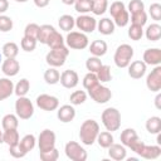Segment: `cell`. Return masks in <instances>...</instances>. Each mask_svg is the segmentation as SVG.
<instances>
[{"label": "cell", "instance_id": "obj_1", "mask_svg": "<svg viewBox=\"0 0 161 161\" xmlns=\"http://www.w3.org/2000/svg\"><path fill=\"white\" fill-rule=\"evenodd\" d=\"M99 133V125L94 119H86L79 128V138L80 142L86 146H91L96 142L97 136Z\"/></svg>", "mask_w": 161, "mask_h": 161}, {"label": "cell", "instance_id": "obj_2", "mask_svg": "<svg viewBox=\"0 0 161 161\" xmlns=\"http://www.w3.org/2000/svg\"><path fill=\"white\" fill-rule=\"evenodd\" d=\"M101 119H102V123H103V126L106 127V130L109 131V132L117 131V130L121 127V113H119V111H118L117 108H114V107H108V108H106V109L102 112Z\"/></svg>", "mask_w": 161, "mask_h": 161}, {"label": "cell", "instance_id": "obj_3", "mask_svg": "<svg viewBox=\"0 0 161 161\" xmlns=\"http://www.w3.org/2000/svg\"><path fill=\"white\" fill-rule=\"evenodd\" d=\"M109 13L113 18V23L114 25L117 26H126L130 21V15H128V11L125 6V4L122 1H114L109 6Z\"/></svg>", "mask_w": 161, "mask_h": 161}, {"label": "cell", "instance_id": "obj_4", "mask_svg": "<svg viewBox=\"0 0 161 161\" xmlns=\"http://www.w3.org/2000/svg\"><path fill=\"white\" fill-rule=\"evenodd\" d=\"M133 57V48L130 44H121L114 52V64L118 68H127Z\"/></svg>", "mask_w": 161, "mask_h": 161}, {"label": "cell", "instance_id": "obj_5", "mask_svg": "<svg viewBox=\"0 0 161 161\" xmlns=\"http://www.w3.org/2000/svg\"><path fill=\"white\" fill-rule=\"evenodd\" d=\"M68 55H69V49H68V47L63 45L59 48L50 49V52L45 55V62L50 67H54V68L62 67L65 63V59Z\"/></svg>", "mask_w": 161, "mask_h": 161}, {"label": "cell", "instance_id": "obj_6", "mask_svg": "<svg viewBox=\"0 0 161 161\" xmlns=\"http://www.w3.org/2000/svg\"><path fill=\"white\" fill-rule=\"evenodd\" d=\"M64 42H65L68 48L77 49V50L86 49L89 44L88 36L82 31H68Z\"/></svg>", "mask_w": 161, "mask_h": 161}, {"label": "cell", "instance_id": "obj_7", "mask_svg": "<svg viewBox=\"0 0 161 161\" xmlns=\"http://www.w3.org/2000/svg\"><path fill=\"white\" fill-rule=\"evenodd\" d=\"M15 113L20 119H29L34 114V104L25 96L18 97L15 102Z\"/></svg>", "mask_w": 161, "mask_h": 161}, {"label": "cell", "instance_id": "obj_8", "mask_svg": "<svg viewBox=\"0 0 161 161\" xmlns=\"http://www.w3.org/2000/svg\"><path fill=\"white\" fill-rule=\"evenodd\" d=\"M64 151H65L67 157L72 161H86L87 157H88L87 151L84 150V147H82L75 141H69L65 145Z\"/></svg>", "mask_w": 161, "mask_h": 161}, {"label": "cell", "instance_id": "obj_9", "mask_svg": "<svg viewBox=\"0 0 161 161\" xmlns=\"http://www.w3.org/2000/svg\"><path fill=\"white\" fill-rule=\"evenodd\" d=\"M88 93H89V96H91V98L94 101V102H97V103H107L111 98H112V92H111V89L108 88V87H106V86H102L101 83H98L96 87H93V88H91L89 91H88Z\"/></svg>", "mask_w": 161, "mask_h": 161}, {"label": "cell", "instance_id": "obj_10", "mask_svg": "<svg viewBox=\"0 0 161 161\" xmlns=\"http://www.w3.org/2000/svg\"><path fill=\"white\" fill-rule=\"evenodd\" d=\"M55 133L52 130H43L38 137V146H39V152L42 151H49L55 147Z\"/></svg>", "mask_w": 161, "mask_h": 161}, {"label": "cell", "instance_id": "obj_11", "mask_svg": "<svg viewBox=\"0 0 161 161\" xmlns=\"http://www.w3.org/2000/svg\"><path fill=\"white\" fill-rule=\"evenodd\" d=\"M35 102H36V106H38L40 109L48 111V112L55 111V109L59 107V99H58L57 97L52 96V94H45V93H43V94H40V96L36 97V101H35Z\"/></svg>", "mask_w": 161, "mask_h": 161}, {"label": "cell", "instance_id": "obj_12", "mask_svg": "<svg viewBox=\"0 0 161 161\" xmlns=\"http://www.w3.org/2000/svg\"><path fill=\"white\" fill-rule=\"evenodd\" d=\"M75 26L82 33H93L97 28V20L93 16H89L87 14H82L75 19Z\"/></svg>", "mask_w": 161, "mask_h": 161}, {"label": "cell", "instance_id": "obj_13", "mask_svg": "<svg viewBox=\"0 0 161 161\" xmlns=\"http://www.w3.org/2000/svg\"><path fill=\"white\" fill-rule=\"evenodd\" d=\"M146 86L151 92H160L161 89V67L156 65L146 78Z\"/></svg>", "mask_w": 161, "mask_h": 161}, {"label": "cell", "instance_id": "obj_14", "mask_svg": "<svg viewBox=\"0 0 161 161\" xmlns=\"http://www.w3.org/2000/svg\"><path fill=\"white\" fill-rule=\"evenodd\" d=\"M136 153L138 156L146 158V160H155V158L160 157L161 147H160V145H145V143H142V146L140 147V150Z\"/></svg>", "mask_w": 161, "mask_h": 161}, {"label": "cell", "instance_id": "obj_15", "mask_svg": "<svg viewBox=\"0 0 161 161\" xmlns=\"http://www.w3.org/2000/svg\"><path fill=\"white\" fill-rule=\"evenodd\" d=\"M59 82L60 84L64 87V88H74L77 87L78 82H79V77H78V73L73 69H67L64 70L62 74H60V78H59Z\"/></svg>", "mask_w": 161, "mask_h": 161}, {"label": "cell", "instance_id": "obj_16", "mask_svg": "<svg viewBox=\"0 0 161 161\" xmlns=\"http://www.w3.org/2000/svg\"><path fill=\"white\" fill-rule=\"evenodd\" d=\"M146 65H160L161 63V49L160 48H150L143 53V60Z\"/></svg>", "mask_w": 161, "mask_h": 161}, {"label": "cell", "instance_id": "obj_17", "mask_svg": "<svg viewBox=\"0 0 161 161\" xmlns=\"http://www.w3.org/2000/svg\"><path fill=\"white\" fill-rule=\"evenodd\" d=\"M1 70L6 77H14L20 70V64L15 58H6L1 63Z\"/></svg>", "mask_w": 161, "mask_h": 161}, {"label": "cell", "instance_id": "obj_18", "mask_svg": "<svg viewBox=\"0 0 161 161\" xmlns=\"http://www.w3.org/2000/svg\"><path fill=\"white\" fill-rule=\"evenodd\" d=\"M57 117L63 123L72 122L74 119V117H75V109H74L73 104H63L60 108H58Z\"/></svg>", "mask_w": 161, "mask_h": 161}, {"label": "cell", "instance_id": "obj_19", "mask_svg": "<svg viewBox=\"0 0 161 161\" xmlns=\"http://www.w3.org/2000/svg\"><path fill=\"white\" fill-rule=\"evenodd\" d=\"M146 73V64L142 60H135L128 64V75L133 79H140Z\"/></svg>", "mask_w": 161, "mask_h": 161}, {"label": "cell", "instance_id": "obj_20", "mask_svg": "<svg viewBox=\"0 0 161 161\" xmlns=\"http://www.w3.org/2000/svg\"><path fill=\"white\" fill-rule=\"evenodd\" d=\"M108 156L114 161H122L127 156L126 147L121 143H112L108 147Z\"/></svg>", "mask_w": 161, "mask_h": 161}, {"label": "cell", "instance_id": "obj_21", "mask_svg": "<svg viewBox=\"0 0 161 161\" xmlns=\"http://www.w3.org/2000/svg\"><path fill=\"white\" fill-rule=\"evenodd\" d=\"M14 93V83L9 78H0V101L9 98Z\"/></svg>", "mask_w": 161, "mask_h": 161}, {"label": "cell", "instance_id": "obj_22", "mask_svg": "<svg viewBox=\"0 0 161 161\" xmlns=\"http://www.w3.org/2000/svg\"><path fill=\"white\" fill-rule=\"evenodd\" d=\"M114 23L113 20H111L109 18H102L98 23H97V28L98 31L103 35H111L114 31Z\"/></svg>", "mask_w": 161, "mask_h": 161}, {"label": "cell", "instance_id": "obj_23", "mask_svg": "<svg viewBox=\"0 0 161 161\" xmlns=\"http://www.w3.org/2000/svg\"><path fill=\"white\" fill-rule=\"evenodd\" d=\"M89 52L94 57H103L107 53V43L104 40H93L89 45Z\"/></svg>", "mask_w": 161, "mask_h": 161}, {"label": "cell", "instance_id": "obj_24", "mask_svg": "<svg viewBox=\"0 0 161 161\" xmlns=\"http://www.w3.org/2000/svg\"><path fill=\"white\" fill-rule=\"evenodd\" d=\"M121 143L125 146V147H130L137 138H140L136 133V131L133 128H126L121 132Z\"/></svg>", "mask_w": 161, "mask_h": 161}, {"label": "cell", "instance_id": "obj_25", "mask_svg": "<svg viewBox=\"0 0 161 161\" xmlns=\"http://www.w3.org/2000/svg\"><path fill=\"white\" fill-rule=\"evenodd\" d=\"M1 126L4 130H16L19 126V117L16 114H5L1 119Z\"/></svg>", "mask_w": 161, "mask_h": 161}, {"label": "cell", "instance_id": "obj_26", "mask_svg": "<svg viewBox=\"0 0 161 161\" xmlns=\"http://www.w3.org/2000/svg\"><path fill=\"white\" fill-rule=\"evenodd\" d=\"M20 141L19 132L16 130H4L3 132V142L8 146H14Z\"/></svg>", "mask_w": 161, "mask_h": 161}, {"label": "cell", "instance_id": "obj_27", "mask_svg": "<svg viewBox=\"0 0 161 161\" xmlns=\"http://www.w3.org/2000/svg\"><path fill=\"white\" fill-rule=\"evenodd\" d=\"M55 30V28L53 25H49V24H44V25H40L39 26V33H38V42H40L42 44H47L49 36L52 35V33Z\"/></svg>", "mask_w": 161, "mask_h": 161}, {"label": "cell", "instance_id": "obj_28", "mask_svg": "<svg viewBox=\"0 0 161 161\" xmlns=\"http://www.w3.org/2000/svg\"><path fill=\"white\" fill-rule=\"evenodd\" d=\"M145 34H146V38L151 42L160 40V38H161V25H158L157 23H153V24L148 25Z\"/></svg>", "mask_w": 161, "mask_h": 161}, {"label": "cell", "instance_id": "obj_29", "mask_svg": "<svg viewBox=\"0 0 161 161\" xmlns=\"http://www.w3.org/2000/svg\"><path fill=\"white\" fill-rule=\"evenodd\" d=\"M146 130L151 135H156L161 131V118L157 116H152L146 121Z\"/></svg>", "mask_w": 161, "mask_h": 161}, {"label": "cell", "instance_id": "obj_30", "mask_svg": "<svg viewBox=\"0 0 161 161\" xmlns=\"http://www.w3.org/2000/svg\"><path fill=\"white\" fill-rule=\"evenodd\" d=\"M35 143H36V138L34 135H25L20 141H19V146L21 147V150L28 153L29 151H31L34 147H35Z\"/></svg>", "mask_w": 161, "mask_h": 161}, {"label": "cell", "instance_id": "obj_31", "mask_svg": "<svg viewBox=\"0 0 161 161\" xmlns=\"http://www.w3.org/2000/svg\"><path fill=\"white\" fill-rule=\"evenodd\" d=\"M58 24H59V28L64 31H70L74 25H75V19L72 16V15H68V14H64L59 18L58 20Z\"/></svg>", "mask_w": 161, "mask_h": 161}, {"label": "cell", "instance_id": "obj_32", "mask_svg": "<svg viewBox=\"0 0 161 161\" xmlns=\"http://www.w3.org/2000/svg\"><path fill=\"white\" fill-rule=\"evenodd\" d=\"M47 45L50 48V49H54V48H59V47H63L65 45V42H64V38L62 36V34L57 30H54L52 33V35L49 36L48 42H47Z\"/></svg>", "mask_w": 161, "mask_h": 161}, {"label": "cell", "instance_id": "obj_33", "mask_svg": "<svg viewBox=\"0 0 161 161\" xmlns=\"http://www.w3.org/2000/svg\"><path fill=\"white\" fill-rule=\"evenodd\" d=\"M29 89H30V82H29L26 78H21V79L14 86V93H15L18 97L26 96V93L29 92Z\"/></svg>", "mask_w": 161, "mask_h": 161}, {"label": "cell", "instance_id": "obj_34", "mask_svg": "<svg viewBox=\"0 0 161 161\" xmlns=\"http://www.w3.org/2000/svg\"><path fill=\"white\" fill-rule=\"evenodd\" d=\"M98 145L103 148H108L112 143H113V136L109 131H103V132H99L98 136H97V140Z\"/></svg>", "mask_w": 161, "mask_h": 161}, {"label": "cell", "instance_id": "obj_35", "mask_svg": "<svg viewBox=\"0 0 161 161\" xmlns=\"http://www.w3.org/2000/svg\"><path fill=\"white\" fill-rule=\"evenodd\" d=\"M93 1L94 0H75V3L73 5H74L75 11H78L80 14H87V13L92 11Z\"/></svg>", "mask_w": 161, "mask_h": 161}, {"label": "cell", "instance_id": "obj_36", "mask_svg": "<svg viewBox=\"0 0 161 161\" xmlns=\"http://www.w3.org/2000/svg\"><path fill=\"white\" fill-rule=\"evenodd\" d=\"M3 55H5L6 58H16V55L19 54V47L14 43V42H9L5 43L3 45Z\"/></svg>", "mask_w": 161, "mask_h": 161}, {"label": "cell", "instance_id": "obj_37", "mask_svg": "<svg viewBox=\"0 0 161 161\" xmlns=\"http://www.w3.org/2000/svg\"><path fill=\"white\" fill-rule=\"evenodd\" d=\"M59 78H60V73L54 67H50L44 72V80L48 84H57L59 82Z\"/></svg>", "mask_w": 161, "mask_h": 161}, {"label": "cell", "instance_id": "obj_38", "mask_svg": "<svg viewBox=\"0 0 161 161\" xmlns=\"http://www.w3.org/2000/svg\"><path fill=\"white\" fill-rule=\"evenodd\" d=\"M87 99V93L84 91H74L70 96H69V101H70V104L73 106H79V104H83Z\"/></svg>", "mask_w": 161, "mask_h": 161}, {"label": "cell", "instance_id": "obj_39", "mask_svg": "<svg viewBox=\"0 0 161 161\" xmlns=\"http://www.w3.org/2000/svg\"><path fill=\"white\" fill-rule=\"evenodd\" d=\"M96 74H97L98 80L102 82V83L109 82L111 78H112V75H111V68H109V65H106V64H102V67L98 69V72Z\"/></svg>", "mask_w": 161, "mask_h": 161}, {"label": "cell", "instance_id": "obj_40", "mask_svg": "<svg viewBox=\"0 0 161 161\" xmlns=\"http://www.w3.org/2000/svg\"><path fill=\"white\" fill-rule=\"evenodd\" d=\"M98 83H99V80H98V78H97V74H96V73H92V72H88V73L84 75V78H83V87H84L87 91H89L91 88L96 87Z\"/></svg>", "mask_w": 161, "mask_h": 161}, {"label": "cell", "instance_id": "obj_41", "mask_svg": "<svg viewBox=\"0 0 161 161\" xmlns=\"http://www.w3.org/2000/svg\"><path fill=\"white\" fill-rule=\"evenodd\" d=\"M86 67L89 72L92 73H97L98 69L102 67V60L99 59V57H89L87 60H86Z\"/></svg>", "mask_w": 161, "mask_h": 161}, {"label": "cell", "instance_id": "obj_42", "mask_svg": "<svg viewBox=\"0 0 161 161\" xmlns=\"http://www.w3.org/2000/svg\"><path fill=\"white\" fill-rule=\"evenodd\" d=\"M107 8H108L107 0H94L93 1V8H92V13L94 15H103L107 11Z\"/></svg>", "mask_w": 161, "mask_h": 161}, {"label": "cell", "instance_id": "obj_43", "mask_svg": "<svg viewBox=\"0 0 161 161\" xmlns=\"http://www.w3.org/2000/svg\"><path fill=\"white\" fill-rule=\"evenodd\" d=\"M39 157L43 161H57L59 158V152L54 147V148H52L49 151H42V152H39Z\"/></svg>", "mask_w": 161, "mask_h": 161}, {"label": "cell", "instance_id": "obj_44", "mask_svg": "<svg viewBox=\"0 0 161 161\" xmlns=\"http://www.w3.org/2000/svg\"><path fill=\"white\" fill-rule=\"evenodd\" d=\"M131 23L136 24V25H140V26H143L147 23V14L145 13V10L131 14Z\"/></svg>", "mask_w": 161, "mask_h": 161}, {"label": "cell", "instance_id": "obj_45", "mask_svg": "<svg viewBox=\"0 0 161 161\" xmlns=\"http://www.w3.org/2000/svg\"><path fill=\"white\" fill-rule=\"evenodd\" d=\"M38 33H39V25L35 23H30L25 26L24 29V36L31 38V39H38Z\"/></svg>", "mask_w": 161, "mask_h": 161}, {"label": "cell", "instance_id": "obj_46", "mask_svg": "<svg viewBox=\"0 0 161 161\" xmlns=\"http://www.w3.org/2000/svg\"><path fill=\"white\" fill-rule=\"evenodd\" d=\"M13 19L8 15H4V14H0V31L3 33H6V31H10L13 29Z\"/></svg>", "mask_w": 161, "mask_h": 161}, {"label": "cell", "instance_id": "obj_47", "mask_svg": "<svg viewBox=\"0 0 161 161\" xmlns=\"http://www.w3.org/2000/svg\"><path fill=\"white\" fill-rule=\"evenodd\" d=\"M143 35V29L142 26L140 25H136V24H131L130 29H128V36L132 39V40H140Z\"/></svg>", "mask_w": 161, "mask_h": 161}, {"label": "cell", "instance_id": "obj_48", "mask_svg": "<svg viewBox=\"0 0 161 161\" xmlns=\"http://www.w3.org/2000/svg\"><path fill=\"white\" fill-rule=\"evenodd\" d=\"M36 43H38V40H35V39H31V38H28V36H23V39L20 42V47L25 52H33L36 48Z\"/></svg>", "mask_w": 161, "mask_h": 161}, {"label": "cell", "instance_id": "obj_49", "mask_svg": "<svg viewBox=\"0 0 161 161\" xmlns=\"http://www.w3.org/2000/svg\"><path fill=\"white\" fill-rule=\"evenodd\" d=\"M145 10V4L142 0H131L130 4H128V13L131 14H135V13H138V11H142Z\"/></svg>", "mask_w": 161, "mask_h": 161}, {"label": "cell", "instance_id": "obj_50", "mask_svg": "<svg viewBox=\"0 0 161 161\" xmlns=\"http://www.w3.org/2000/svg\"><path fill=\"white\" fill-rule=\"evenodd\" d=\"M150 15L153 20H161V5L158 3H153L150 5Z\"/></svg>", "mask_w": 161, "mask_h": 161}, {"label": "cell", "instance_id": "obj_51", "mask_svg": "<svg viewBox=\"0 0 161 161\" xmlns=\"http://www.w3.org/2000/svg\"><path fill=\"white\" fill-rule=\"evenodd\" d=\"M9 152H10V155L14 157V158H21V157H24L26 153L21 150V147L19 146V142L16 143V145H14V146H9Z\"/></svg>", "mask_w": 161, "mask_h": 161}, {"label": "cell", "instance_id": "obj_52", "mask_svg": "<svg viewBox=\"0 0 161 161\" xmlns=\"http://www.w3.org/2000/svg\"><path fill=\"white\" fill-rule=\"evenodd\" d=\"M9 9V1L8 0H0V14H4Z\"/></svg>", "mask_w": 161, "mask_h": 161}, {"label": "cell", "instance_id": "obj_53", "mask_svg": "<svg viewBox=\"0 0 161 161\" xmlns=\"http://www.w3.org/2000/svg\"><path fill=\"white\" fill-rule=\"evenodd\" d=\"M49 3H50V0H34L35 6H38V8H45L49 5Z\"/></svg>", "mask_w": 161, "mask_h": 161}, {"label": "cell", "instance_id": "obj_54", "mask_svg": "<svg viewBox=\"0 0 161 161\" xmlns=\"http://www.w3.org/2000/svg\"><path fill=\"white\" fill-rule=\"evenodd\" d=\"M160 101H161V94L158 93V94L156 96V98H155V106H156L157 109H161V103H160Z\"/></svg>", "mask_w": 161, "mask_h": 161}, {"label": "cell", "instance_id": "obj_55", "mask_svg": "<svg viewBox=\"0 0 161 161\" xmlns=\"http://www.w3.org/2000/svg\"><path fill=\"white\" fill-rule=\"evenodd\" d=\"M62 3L65 5H73L75 3V0H62Z\"/></svg>", "mask_w": 161, "mask_h": 161}, {"label": "cell", "instance_id": "obj_56", "mask_svg": "<svg viewBox=\"0 0 161 161\" xmlns=\"http://www.w3.org/2000/svg\"><path fill=\"white\" fill-rule=\"evenodd\" d=\"M0 143H3V132L0 131Z\"/></svg>", "mask_w": 161, "mask_h": 161}, {"label": "cell", "instance_id": "obj_57", "mask_svg": "<svg viewBox=\"0 0 161 161\" xmlns=\"http://www.w3.org/2000/svg\"><path fill=\"white\" fill-rule=\"evenodd\" d=\"M15 1H18V3H26V1H29V0H15Z\"/></svg>", "mask_w": 161, "mask_h": 161}, {"label": "cell", "instance_id": "obj_58", "mask_svg": "<svg viewBox=\"0 0 161 161\" xmlns=\"http://www.w3.org/2000/svg\"><path fill=\"white\" fill-rule=\"evenodd\" d=\"M1 57H3V53L0 52V63H1V60H3V59H1Z\"/></svg>", "mask_w": 161, "mask_h": 161}]
</instances>
